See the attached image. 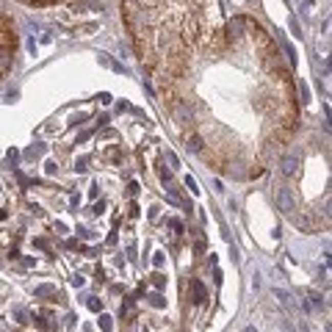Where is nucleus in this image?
<instances>
[{
	"label": "nucleus",
	"instance_id": "f257e3e1",
	"mask_svg": "<svg viewBox=\"0 0 332 332\" xmlns=\"http://www.w3.org/2000/svg\"><path fill=\"white\" fill-rule=\"evenodd\" d=\"M277 205H280L282 213H294V196H291L288 188H282V191L277 194Z\"/></svg>",
	"mask_w": 332,
	"mask_h": 332
},
{
	"label": "nucleus",
	"instance_id": "f03ea898",
	"mask_svg": "<svg viewBox=\"0 0 332 332\" xmlns=\"http://www.w3.org/2000/svg\"><path fill=\"white\" fill-rule=\"evenodd\" d=\"M191 296H194V302L196 304H202V302H205V285H202V282L200 280H191Z\"/></svg>",
	"mask_w": 332,
	"mask_h": 332
},
{
	"label": "nucleus",
	"instance_id": "7ed1b4c3",
	"mask_svg": "<svg viewBox=\"0 0 332 332\" xmlns=\"http://www.w3.org/2000/svg\"><path fill=\"white\" fill-rule=\"evenodd\" d=\"M282 172H285V174H294L296 172V158H294V155L282 158Z\"/></svg>",
	"mask_w": 332,
	"mask_h": 332
},
{
	"label": "nucleus",
	"instance_id": "20e7f679",
	"mask_svg": "<svg viewBox=\"0 0 332 332\" xmlns=\"http://www.w3.org/2000/svg\"><path fill=\"white\" fill-rule=\"evenodd\" d=\"M274 296L280 299V304H285V307H291V296H288V291H274Z\"/></svg>",
	"mask_w": 332,
	"mask_h": 332
},
{
	"label": "nucleus",
	"instance_id": "39448f33",
	"mask_svg": "<svg viewBox=\"0 0 332 332\" xmlns=\"http://www.w3.org/2000/svg\"><path fill=\"white\" fill-rule=\"evenodd\" d=\"M150 304H152V307H164L166 299H164L161 294H152V296H150Z\"/></svg>",
	"mask_w": 332,
	"mask_h": 332
},
{
	"label": "nucleus",
	"instance_id": "423d86ee",
	"mask_svg": "<svg viewBox=\"0 0 332 332\" xmlns=\"http://www.w3.org/2000/svg\"><path fill=\"white\" fill-rule=\"evenodd\" d=\"M47 294H56V288L53 285H39L36 288V296H47Z\"/></svg>",
	"mask_w": 332,
	"mask_h": 332
},
{
	"label": "nucleus",
	"instance_id": "0eeeda50",
	"mask_svg": "<svg viewBox=\"0 0 332 332\" xmlns=\"http://www.w3.org/2000/svg\"><path fill=\"white\" fill-rule=\"evenodd\" d=\"M14 316L19 318V324H25V321H28V313H25L23 307H14Z\"/></svg>",
	"mask_w": 332,
	"mask_h": 332
},
{
	"label": "nucleus",
	"instance_id": "6e6552de",
	"mask_svg": "<svg viewBox=\"0 0 332 332\" xmlns=\"http://www.w3.org/2000/svg\"><path fill=\"white\" fill-rule=\"evenodd\" d=\"M100 327H103V329L108 332V329L114 327V324H111V318H108V316H100Z\"/></svg>",
	"mask_w": 332,
	"mask_h": 332
},
{
	"label": "nucleus",
	"instance_id": "1a4fd4ad",
	"mask_svg": "<svg viewBox=\"0 0 332 332\" xmlns=\"http://www.w3.org/2000/svg\"><path fill=\"white\" fill-rule=\"evenodd\" d=\"M89 307L94 310V313H97V310H100V307H103V302H97V299H89Z\"/></svg>",
	"mask_w": 332,
	"mask_h": 332
},
{
	"label": "nucleus",
	"instance_id": "9d476101",
	"mask_svg": "<svg viewBox=\"0 0 332 332\" xmlns=\"http://www.w3.org/2000/svg\"><path fill=\"white\" fill-rule=\"evenodd\" d=\"M244 332H255V327H247V329H244Z\"/></svg>",
	"mask_w": 332,
	"mask_h": 332
}]
</instances>
